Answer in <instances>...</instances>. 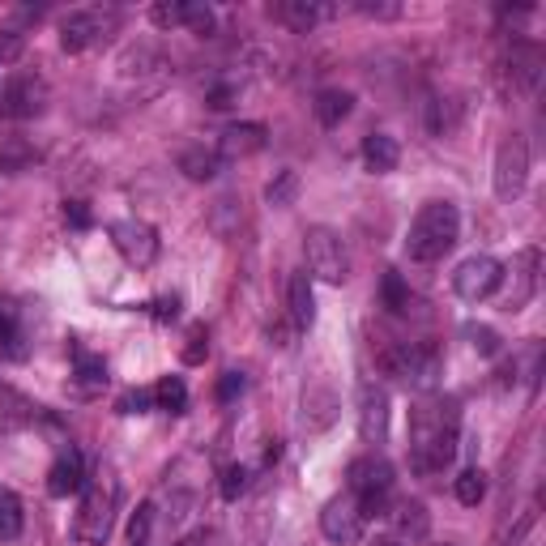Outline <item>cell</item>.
I'll use <instances>...</instances> for the list:
<instances>
[{
	"mask_svg": "<svg viewBox=\"0 0 546 546\" xmlns=\"http://www.w3.org/2000/svg\"><path fill=\"white\" fill-rule=\"evenodd\" d=\"M269 13H273V18H278L286 30H295V35H308V30H312L320 18H325L329 9H320L316 0H278V5H273Z\"/></svg>",
	"mask_w": 546,
	"mask_h": 546,
	"instance_id": "obj_20",
	"label": "cell"
},
{
	"mask_svg": "<svg viewBox=\"0 0 546 546\" xmlns=\"http://www.w3.org/2000/svg\"><path fill=\"white\" fill-rule=\"evenodd\" d=\"M82 487H86V457L77 448H64L52 461V470H47V491L56 500H69V495H82Z\"/></svg>",
	"mask_w": 546,
	"mask_h": 546,
	"instance_id": "obj_16",
	"label": "cell"
},
{
	"mask_svg": "<svg viewBox=\"0 0 546 546\" xmlns=\"http://www.w3.org/2000/svg\"><path fill=\"white\" fill-rule=\"evenodd\" d=\"M64 218H69L77 231H86V227H90V210H86V201H64Z\"/></svg>",
	"mask_w": 546,
	"mask_h": 546,
	"instance_id": "obj_44",
	"label": "cell"
},
{
	"mask_svg": "<svg viewBox=\"0 0 546 546\" xmlns=\"http://www.w3.org/2000/svg\"><path fill=\"white\" fill-rule=\"evenodd\" d=\"M538 265H542V252L538 248H521L512 256V265H504V282H508V312H525L529 299L538 295Z\"/></svg>",
	"mask_w": 546,
	"mask_h": 546,
	"instance_id": "obj_13",
	"label": "cell"
},
{
	"mask_svg": "<svg viewBox=\"0 0 546 546\" xmlns=\"http://www.w3.org/2000/svg\"><path fill=\"white\" fill-rule=\"evenodd\" d=\"M359 13H363V18H397V5H367V0H363V5H355Z\"/></svg>",
	"mask_w": 546,
	"mask_h": 546,
	"instance_id": "obj_46",
	"label": "cell"
},
{
	"mask_svg": "<svg viewBox=\"0 0 546 546\" xmlns=\"http://www.w3.org/2000/svg\"><path fill=\"white\" fill-rule=\"evenodd\" d=\"M303 256H308V278L325 282V286H342L350 278V256L342 235L329 227H312L303 235Z\"/></svg>",
	"mask_w": 546,
	"mask_h": 546,
	"instance_id": "obj_4",
	"label": "cell"
},
{
	"mask_svg": "<svg viewBox=\"0 0 546 546\" xmlns=\"http://www.w3.org/2000/svg\"><path fill=\"white\" fill-rule=\"evenodd\" d=\"M512 73H517L521 90H538V82H542V52L534 43L517 47V56H512Z\"/></svg>",
	"mask_w": 546,
	"mask_h": 546,
	"instance_id": "obj_26",
	"label": "cell"
},
{
	"mask_svg": "<svg viewBox=\"0 0 546 546\" xmlns=\"http://www.w3.org/2000/svg\"><path fill=\"white\" fill-rule=\"evenodd\" d=\"M184 30H192V35H201V39H210L214 30H218L214 9L201 5V0H184Z\"/></svg>",
	"mask_w": 546,
	"mask_h": 546,
	"instance_id": "obj_32",
	"label": "cell"
},
{
	"mask_svg": "<svg viewBox=\"0 0 546 546\" xmlns=\"http://www.w3.org/2000/svg\"><path fill=\"white\" fill-rule=\"evenodd\" d=\"M120 30V9H77V13H69V18L60 22V47L69 56H77V52H86V47H94V43H103L107 35H116Z\"/></svg>",
	"mask_w": 546,
	"mask_h": 546,
	"instance_id": "obj_6",
	"label": "cell"
},
{
	"mask_svg": "<svg viewBox=\"0 0 546 546\" xmlns=\"http://www.w3.org/2000/svg\"><path fill=\"white\" fill-rule=\"evenodd\" d=\"M47 103H52V90H47L39 73H18L0 90V111H5L9 120H39Z\"/></svg>",
	"mask_w": 546,
	"mask_h": 546,
	"instance_id": "obj_9",
	"label": "cell"
},
{
	"mask_svg": "<svg viewBox=\"0 0 546 546\" xmlns=\"http://www.w3.org/2000/svg\"><path fill=\"white\" fill-rule=\"evenodd\" d=\"M384 517H389V525H393V538H401L406 546L423 542L427 529H431V517H427V508L419 500H397V504H389Z\"/></svg>",
	"mask_w": 546,
	"mask_h": 546,
	"instance_id": "obj_17",
	"label": "cell"
},
{
	"mask_svg": "<svg viewBox=\"0 0 546 546\" xmlns=\"http://www.w3.org/2000/svg\"><path fill=\"white\" fill-rule=\"evenodd\" d=\"M461 239V214L453 201H427L419 214L410 222V235H406V256L419 265L431 261H444L453 244Z\"/></svg>",
	"mask_w": 546,
	"mask_h": 546,
	"instance_id": "obj_2",
	"label": "cell"
},
{
	"mask_svg": "<svg viewBox=\"0 0 546 546\" xmlns=\"http://www.w3.org/2000/svg\"><path fill=\"white\" fill-rule=\"evenodd\" d=\"M180 171L188 175V180L205 184V180H214V175L222 171V158H218V150H205V146H188V150L180 154Z\"/></svg>",
	"mask_w": 546,
	"mask_h": 546,
	"instance_id": "obj_24",
	"label": "cell"
},
{
	"mask_svg": "<svg viewBox=\"0 0 546 546\" xmlns=\"http://www.w3.org/2000/svg\"><path fill=\"white\" fill-rule=\"evenodd\" d=\"M218 491H222V500H239V495L248 491V470L244 465H222V474H218Z\"/></svg>",
	"mask_w": 546,
	"mask_h": 546,
	"instance_id": "obj_34",
	"label": "cell"
},
{
	"mask_svg": "<svg viewBox=\"0 0 546 546\" xmlns=\"http://www.w3.org/2000/svg\"><path fill=\"white\" fill-rule=\"evenodd\" d=\"M359 436L372 448H380L384 436H389V393L372 380L359 384Z\"/></svg>",
	"mask_w": 546,
	"mask_h": 546,
	"instance_id": "obj_14",
	"label": "cell"
},
{
	"mask_svg": "<svg viewBox=\"0 0 546 546\" xmlns=\"http://www.w3.org/2000/svg\"><path fill=\"white\" fill-rule=\"evenodd\" d=\"M312 111H316V120L325 124V128H337V124L350 116V111H355V94H350V90H320Z\"/></svg>",
	"mask_w": 546,
	"mask_h": 546,
	"instance_id": "obj_22",
	"label": "cell"
},
{
	"mask_svg": "<svg viewBox=\"0 0 546 546\" xmlns=\"http://www.w3.org/2000/svg\"><path fill=\"white\" fill-rule=\"evenodd\" d=\"M235 94H239L235 86H210V94H205V103H210L214 111H227V107L235 103Z\"/></svg>",
	"mask_w": 546,
	"mask_h": 546,
	"instance_id": "obj_43",
	"label": "cell"
},
{
	"mask_svg": "<svg viewBox=\"0 0 546 546\" xmlns=\"http://www.w3.org/2000/svg\"><path fill=\"white\" fill-rule=\"evenodd\" d=\"M116 500H120V491H116V478H86V487H82V512H77V538L82 542H103L111 534V512H116Z\"/></svg>",
	"mask_w": 546,
	"mask_h": 546,
	"instance_id": "obj_5",
	"label": "cell"
},
{
	"mask_svg": "<svg viewBox=\"0 0 546 546\" xmlns=\"http://www.w3.org/2000/svg\"><path fill=\"white\" fill-rule=\"evenodd\" d=\"M363 163H367V171H376V175L397 171V163H401L397 141L389 133H367L363 137Z\"/></svg>",
	"mask_w": 546,
	"mask_h": 546,
	"instance_id": "obj_21",
	"label": "cell"
},
{
	"mask_svg": "<svg viewBox=\"0 0 546 546\" xmlns=\"http://www.w3.org/2000/svg\"><path fill=\"white\" fill-rule=\"evenodd\" d=\"M453 491H457V500H461L465 508L483 504V500H487V474L478 470V465H470V470H461V474H457Z\"/></svg>",
	"mask_w": 546,
	"mask_h": 546,
	"instance_id": "obj_29",
	"label": "cell"
},
{
	"mask_svg": "<svg viewBox=\"0 0 546 546\" xmlns=\"http://www.w3.org/2000/svg\"><path fill=\"white\" fill-rule=\"evenodd\" d=\"M504 286V261H495L491 252H474L465 256L453 273V291L465 299V303H483L491 299L495 291Z\"/></svg>",
	"mask_w": 546,
	"mask_h": 546,
	"instance_id": "obj_7",
	"label": "cell"
},
{
	"mask_svg": "<svg viewBox=\"0 0 546 546\" xmlns=\"http://www.w3.org/2000/svg\"><path fill=\"white\" fill-rule=\"evenodd\" d=\"M18 342H22V316H18V308H13L9 299H0V350L22 355Z\"/></svg>",
	"mask_w": 546,
	"mask_h": 546,
	"instance_id": "obj_31",
	"label": "cell"
},
{
	"mask_svg": "<svg viewBox=\"0 0 546 546\" xmlns=\"http://www.w3.org/2000/svg\"><path fill=\"white\" fill-rule=\"evenodd\" d=\"M175 312H180V295L154 299V316H158V320H175Z\"/></svg>",
	"mask_w": 546,
	"mask_h": 546,
	"instance_id": "obj_45",
	"label": "cell"
},
{
	"mask_svg": "<svg viewBox=\"0 0 546 546\" xmlns=\"http://www.w3.org/2000/svg\"><path fill=\"white\" fill-rule=\"evenodd\" d=\"M107 235H111V248H116L128 265H137V269L154 265V256H158V231L150 227V222L120 218V222H111V227H107Z\"/></svg>",
	"mask_w": 546,
	"mask_h": 546,
	"instance_id": "obj_11",
	"label": "cell"
},
{
	"mask_svg": "<svg viewBox=\"0 0 546 546\" xmlns=\"http://www.w3.org/2000/svg\"><path fill=\"white\" fill-rule=\"evenodd\" d=\"M333 410H337V397L329 389H308V393H303V427H308V431H325L333 423Z\"/></svg>",
	"mask_w": 546,
	"mask_h": 546,
	"instance_id": "obj_23",
	"label": "cell"
},
{
	"mask_svg": "<svg viewBox=\"0 0 546 546\" xmlns=\"http://www.w3.org/2000/svg\"><path fill=\"white\" fill-rule=\"evenodd\" d=\"M35 163H39V154L30 150L26 141H5V146H0V175H18Z\"/></svg>",
	"mask_w": 546,
	"mask_h": 546,
	"instance_id": "obj_30",
	"label": "cell"
},
{
	"mask_svg": "<svg viewBox=\"0 0 546 546\" xmlns=\"http://www.w3.org/2000/svg\"><path fill=\"white\" fill-rule=\"evenodd\" d=\"M363 529H367V517H363V508H359V500L350 491L333 495V500L320 508V534H325L329 542L350 546V542L363 538Z\"/></svg>",
	"mask_w": 546,
	"mask_h": 546,
	"instance_id": "obj_12",
	"label": "cell"
},
{
	"mask_svg": "<svg viewBox=\"0 0 546 546\" xmlns=\"http://www.w3.org/2000/svg\"><path fill=\"white\" fill-rule=\"evenodd\" d=\"M150 22L158 30H180L184 26V0H158L150 9Z\"/></svg>",
	"mask_w": 546,
	"mask_h": 546,
	"instance_id": "obj_37",
	"label": "cell"
},
{
	"mask_svg": "<svg viewBox=\"0 0 546 546\" xmlns=\"http://www.w3.org/2000/svg\"><path fill=\"white\" fill-rule=\"evenodd\" d=\"M295 197H299V175H295V171H278V175L269 180V188H265V201L278 205V210L295 205Z\"/></svg>",
	"mask_w": 546,
	"mask_h": 546,
	"instance_id": "obj_33",
	"label": "cell"
},
{
	"mask_svg": "<svg viewBox=\"0 0 546 546\" xmlns=\"http://www.w3.org/2000/svg\"><path fill=\"white\" fill-rule=\"evenodd\" d=\"M120 410H124V414H146V410H154V389H133V393H124Z\"/></svg>",
	"mask_w": 546,
	"mask_h": 546,
	"instance_id": "obj_42",
	"label": "cell"
},
{
	"mask_svg": "<svg viewBox=\"0 0 546 546\" xmlns=\"http://www.w3.org/2000/svg\"><path fill=\"white\" fill-rule=\"evenodd\" d=\"M525 180H529V146L521 133H508L495 150V167H491V184H495V197L500 201H512L525 192Z\"/></svg>",
	"mask_w": 546,
	"mask_h": 546,
	"instance_id": "obj_8",
	"label": "cell"
},
{
	"mask_svg": "<svg viewBox=\"0 0 546 546\" xmlns=\"http://www.w3.org/2000/svg\"><path fill=\"white\" fill-rule=\"evenodd\" d=\"M380 308L389 316H406L410 312V286L401 282V273H393V269L380 278Z\"/></svg>",
	"mask_w": 546,
	"mask_h": 546,
	"instance_id": "obj_28",
	"label": "cell"
},
{
	"mask_svg": "<svg viewBox=\"0 0 546 546\" xmlns=\"http://www.w3.org/2000/svg\"><path fill=\"white\" fill-rule=\"evenodd\" d=\"M465 337H470V346L478 350V355H483V359H495V355H500V333H495L491 325H465Z\"/></svg>",
	"mask_w": 546,
	"mask_h": 546,
	"instance_id": "obj_35",
	"label": "cell"
},
{
	"mask_svg": "<svg viewBox=\"0 0 546 546\" xmlns=\"http://www.w3.org/2000/svg\"><path fill=\"white\" fill-rule=\"evenodd\" d=\"M22 52H26V39L18 30H0V64H13Z\"/></svg>",
	"mask_w": 546,
	"mask_h": 546,
	"instance_id": "obj_41",
	"label": "cell"
},
{
	"mask_svg": "<svg viewBox=\"0 0 546 546\" xmlns=\"http://www.w3.org/2000/svg\"><path fill=\"white\" fill-rule=\"evenodd\" d=\"M244 389H248L244 372H227V376L218 380V401H222V406H231L235 397H244Z\"/></svg>",
	"mask_w": 546,
	"mask_h": 546,
	"instance_id": "obj_40",
	"label": "cell"
},
{
	"mask_svg": "<svg viewBox=\"0 0 546 546\" xmlns=\"http://www.w3.org/2000/svg\"><path fill=\"white\" fill-rule=\"evenodd\" d=\"M461 444V406L457 397L427 393L410 410V465L414 474H440L453 465Z\"/></svg>",
	"mask_w": 546,
	"mask_h": 546,
	"instance_id": "obj_1",
	"label": "cell"
},
{
	"mask_svg": "<svg viewBox=\"0 0 546 546\" xmlns=\"http://www.w3.org/2000/svg\"><path fill=\"white\" fill-rule=\"evenodd\" d=\"M461 116H465V107H461V99H453V94H431L423 103V128L431 137H453L461 128Z\"/></svg>",
	"mask_w": 546,
	"mask_h": 546,
	"instance_id": "obj_18",
	"label": "cell"
},
{
	"mask_svg": "<svg viewBox=\"0 0 546 546\" xmlns=\"http://www.w3.org/2000/svg\"><path fill=\"white\" fill-rule=\"evenodd\" d=\"M154 410H167V414H184L188 410V384L180 376H163L154 384Z\"/></svg>",
	"mask_w": 546,
	"mask_h": 546,
	"instance_id": "obj_27",
	"label": "cell"
},
{
	"mask_svg": "<svg viewBox=\"0 0 546 546\" xmlns=\"http://www.w3.org/2000/svg\"><path fill=\"white\" fill-rule=\"evenodd\" d=\"M150 521H154V504H141V508L133 512V521H128L133 546H146V538H150Z\"/></svg>",
	"mask_w": 546,
	"mask_h": 546,
	"instance_id": "obj_39",
	"label": "cell"
},
{
	"mask_svg": "<svg viewBox=\"0 0 546 546\" xmlns=\"http://www.w3.org/2000/svg\"><path fill=\"white\" fill-rule=\"evenodd\" d=\"M346 478H350L346 491L359 500V508H363L367 521L389 512V500H393V465L384 461L380 453L355 457V461H350V470H346Z\"/></svg>",
	"mask_w": 546,
	"mask_h": 546,
	"instance_id": "obj_3",
	"label": "cell"
},
{
	"mask_svg": "<svg viewBox=\"0 0 546 546\" xmlns=\"http://www.w3.org/2000/svg\"><path fill=\"white\" fill-rule=\"evenodd\" d=\"M73 359H77V380H82V384H90V389L107 384V363L103 359L86 355V350H73Z\"/></svg>",
	"mask_w": 546,
	"mask_h": 546,
	"instance_id": "obj_36",
	"label": "cell"
},
{
	"mask_svg": "<svg viewBox=\"0 0 546 546\" xmlns=\"http://www.w3.org/2000/svg\"><path fill=\"white\" fill-rule=\"evenodd\" d=\"M269 146V128L244 120V124H227L218 137V158H252Z\"/></svg>",
	"mask_w": 546,
	"mask_h": 546,
	"instance_id": "obj_15",
	"label": "cell"
},
{
	"mask_svg": "<svg viewBox=\"0 0 546 546\" xmlns=\"http://www.w3.org/2000/svg\"><path fill=\"white\" fill-rule=\"evenodd\" d=\"M22 525H26V512H22V500H18V491L0 483V538L13 542L22 534Z\"/></svg>",
	"mask_w": 546,
	"mask_h": 546,
	"instance_id": "obj_25",
	"label": "cell"
},
{
	"mask_svg": "<svg viewBox=\"0 0 546 546\" xmlns=\"http://www.w3.org/2000/svg\"><path fill=\"white\" fill-rule=\"evenodd\" d=\"M286 312H291V325H295L299 333L312 329V320H316V295H312L308 269L291 273V282H286Z\"/></svg>",
	"mask_w": 546,
	"mask_h": 546,
	"instance_id": "obj_19",
	"label": "cell"
},
{
	"mask_svg": "<svg viewBox=\"0 0 546 546\" xmlns=\"http://www.w3.org/2000/svg\"><path fill=\"white\" fill-rule=\"evenodd\" d=\"M372 546H406V542H401V538H393V534H380Z\"/></svg>",
	"mask_w": 546,
	"mask_h": 546,
	"instance_id": "obj_47",
	"label": "cell"
},
{
	"mask_svg": "<svg viewBox=\"0 0 546 546\" xmlns=\"http://www.w3.org/2000/svg\"><path fill=\"white\" fill-rule=\"evenodd\" d=\"M380 367L389 376H397L401 384H414V389H423V384H431L436 380V355H431L427 346H419V342H397V346H389L380 355Z\"/></svg>",
	"mask_w": 546,
	"mask_h": 546,
	"instance_id": "obj_10",
	"label": "cell"
},
{
	"mask_svg": "<svg viewBox=\"0 0 546 546\" xmlns=\"http://www.w3.org/2000/svg\"><path fill=\"white\" fill-rule=\"evenodd\" d=\"M205 355H210V333H205V325H192L188 346H184V363H205Z\"/></svg>",
	"mask_w": 546,
	"mask_h": 546,
	"instance_id": "obj_38",
	"label": "cell"
}]
</instances>
